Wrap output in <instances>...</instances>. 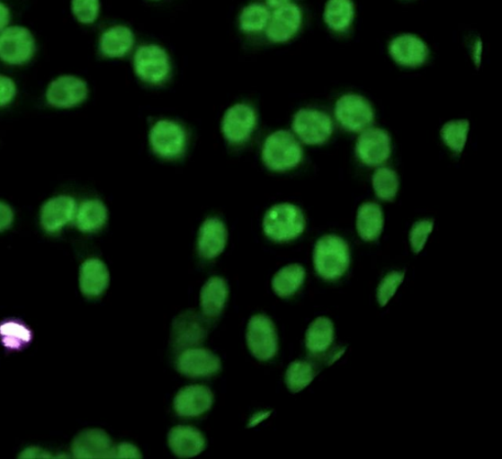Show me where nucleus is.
Wrapping results in <instances>:
<instances>
[{
    "label": "nucleus",
    "mask_w": 502,
    "mask_h": 459,
    "mask_svg": "<svg viewBox=\"0 0 502 459\" xmlns=\"http://www.w3.org/2000/svg\"><path fill=\"white\" fill-rule=\"evenodd\" d=\"M389 52L391 58L403 67L417 68L427 61L430 51L423 40L405 34L390 41Z\"/></svg>",
    "instance_id": "15"
},
{
    "label": "nucleus",
    "mask_w": 502,
    "mask_h": 459,
    "mask_svg": "<svg viewBox=\"0 0 502 459\" xmlns=\"http://www.w3.org/2000/svg\"><path fill=\"white\" fill-rule=\"evenodd\" d=\"M294 134L308 146H322L330 139L334 124L329 115L316 109H300L292 121Z\"/></svg>",
    "instance_id": "7"
},
{
    "label": "nucleus",
    "mask_w": 502,
    "mask_h": 459,
    "mask_svg": "<svg viewBox=\"0 0 502 459\" xmlns=\"http://www.w3.org/2000/svg\"><path fill=\"white\" fill-rule=\"evenodd\" d=\"M403 279H405V272L402 271H390L381 279L377 290V299L381 307H385L394 296Z\"/></svg>",
    "instance_id": "36"
},
{
    "label": "nucleus",
    "mask_w": 502,
    "mask_h": 459,
    "mask_svg": "<svg viewBox=\"0 0 502 459\" xmlns=\"http://www.w3.org/2000/svg\"><path fill=\"white\" fill-rule=\"evenodd\" d=\"M249 351L259 360H269L278 352V335L274 323L264 314L249 320L247 331Z\"/></svg>",
    "instance_id": "9"
},
{
    "label": "nucleus",
    "mask_w": 502,
    "mask_h": 459,
    "mask_svg": "<svg viewBox=\"0 0 502 459\" xmlns=\"http://www.w3.org/2000/svg\"><path fill=\"white\" fill-rule=\"evenodd\" d=\"M77 213V205L71 196L54 197L41 207L40 223L49 234H58L71 223Z\"/></svg>",
    "instance_id": "17"
},
{
    "label": "nucleus",
    "mask_w": 502,
    "mask_h": 459,
    "mask_svg": "<svg viewBox=\"0 0 502 459\" xmlns=\"http://www.w3.org/2000/svg\"><path fill=\"white\" fill-rule=\"evenodd\" d=\"M113 443L111 437L101 429H89L76 437L72 445L75 458H112Z\"/></svg>",
    "instance_id": "18"
},
{
    "label": "nucleus",
    "mask_w": 502,
    "mask_h": 459,
    "mask_svg": "<svg viewBox=\"0 0 502 459\" xmlns=\"http://www.w3.org/2000/svg\"><path fill=\"white\" fill-rule=\"evenodd\" d=\"M271 415V411H260L253 415L248 422V428H255V426L260 424L262 421L267 419Z\"/></svg>",
    "instance_id": "43"
},
{
    "label": "nucleus",
    "mask_w": 502,
    "mask_h": 459,
    "mask_svg": "<svg viewBox=\"0 0 502 459\" xmlns=\"http://www.w3.org/2000/svg\"><path fill=\"white\" fill-rule=\"evenodd\" d=\"M205 337V328L196 313H184L174 322L172 338L177 349L198 345L204 340Z\"/></svg>",
    "instance_id": "23"
},
{
    "label": "nucleus",
    "mask_w": 502,
    "mask_h": 459,
    "mask_svg": "<svg viewBox=\"0 0 502 459\" xmlns=\"http://www.w3.org/2000/svg\"><path fill=\"white\" fill-rule=\"evenodd\" d=\"M291 3V0H265V5L271 10H276Z\"/></svg>",
    "instance_id": "45"
},
{
    "label": "nucleus",
    "mask_w": 502,
    "mask_h": 459,
    "mask_svg": "<svg viewBox=\"0 0 502 459\" xmlns=\"http://www.w3.org/2000/svg\"><path fill=\"white\" fill-rule=\"evenodd\" d=\"M314 377L315 373L311 364L304 360H296L287 369L286 384L291 392L299 393L307 388Z\"/></svg>",
    "instance_id": "34"
},
{
    "label": "nucleus",
    "mask_w": 502,
    "mask_h": 459,
    "mask_svg": "<svg viewBox=\"0 0 502 459\" xmlns=\"http://www.w3.org/2000/svg\"><path fill=\"white\" fill-rule=\"evenodd\" d=\"M303 158L300 142L288 130H278L265 140L262 159L266 167L274 172H286L297 168Z\"/></svg>",
    "instance_id": "2"
},
{
    "label": "nucleus",
    "mask_w": 502,
    "mask_h": 459,
    "mask_svg": "<svg viewBox=\"0 0 502 459\" xmlns=\"http://www.w3.org/2000/svg\"><path fill=\"white\" fill-rule=\"evenodd\" d=\"M20 458H50L51 455L40 447L31 446L25 451L22 452Z\"/></svg>",
    "instance_id": "41"
},
{
    "label": "nucleus",
    "mask_w": 502,
    "mask_h": 459,
    "mask_svg": "<svg viewBox=\"0 0 502 459\" xmlns=\"http://www.w3.org/2000/svg\"><path fill=\"white\" fill-rule=\"evenodd\" d=\"M271 10L264 4L254 3L245 6L238 16V26L248 35L265 31L269 23Z\"/></svg>",
    "instance_id": "30"
},
{
    "label": "nucleus",
    "mask_w": 502,
    "mask_h": 459,
    "mask_svg": "<svg viewBox=\"0 0 502 459\" xmlns=\"http://www.w3.org/2000/svg\"><path fill=\"white\" fill-rule=\"evenodd\" d=\"M135 46L134 31L124 25H115L103 32L98 48L107 58H121Z\"/></svg>",
    "instance_id": "22"
},
{
    "label": "nucleus",
    "mask_w": 502,
    "mask_h": 459,
    "mask_svg": "<svg viewBox=\"0 0 502 459\" xmlns=\"http://www.w3.org/2000/svg\"><path fill=\"white\" fill-rule=\"evenodd\" d=\"M473 57H474L475 65L477 66V67H480V64H481V58H482V41L480 39H478L475 43L474 49H473Z\"/></svg>",
    "instance_id": "44"
},
{
    "label": "nucleus",
    "mask_w": 502,
    "mask_h": 459,
    "mask_svg": "<svg viewBox=\"0 0 502 459\" xmlns=\"http://www.w3.org/2000/svg\"><path fill=\"white\" fill-rule=\"evenodd\" d=\"M372 184L379 199L394 200L399 188L398 173L392 169L381 167L373 174Z\"/></svg>",
    "instance_id": "32"
},
{
    "label": "nucleus",
    "mask_w": 502,
    "mask_h": 459,
    "mask_svg": "<svg viewBox=\"0 0 502 459\" xmlns=\"http://www.w3.org/2000/svg\"><path fill=\"white\" fill-rule=\"evenodd\" d=\"M107 207L101 200L83 202L76 213V225L81 232L86 234L100 231L107 222Z\"/></svg>",
    "instance_id": "26"
},
{
    "label": "nucleus",
    "mask_w": 502,
    "mask_h": 459,
    "mask_svg": "<svg viewBox=\"0 0 502 459\" xmlns=\"http://www.w3.org/2000/svg\"><path fill=\"white\" fill-rule=\"evenodd\" d=\"M111 276L100 259L86 260L80 269V288L85 297L96 298L108 288Z\"/></svg>",
    "instance_id": "21"
},
{
    "label": "nucleus",
    "mask_w": 502,
    "mask_h": 459,
    "mask_svg": "<svg viewBox=\"0 0 502 459\" xmlns=\"http://www.w3.org/2000/svg\"><path fill=\"white\" fill-rule=\"evenodd\" d=\"M213 402V393L209 387L191 385L178 392L174 409L182 418H198L211 409Z\"/></svg>",
    "instance_id": "16"
},
{
    "label": "nucleus",
    "mask_w": 502,
    "mask_h": 459,
    "mask_svg": "<svg viewBox=\"0 0 502 459\" xmlns=\"http://www.w3.org/2000/svg\"><path fill=\"white\" fill-rule=\"evenodd\" d=\"M345 353V349H342V351L336 353V355L334 356V357L332 358V362L331 364L336 362V360L338 358H340Z\"/></svg>",
    "instance_id": "46"
},
{
    "label": "nucleus",
    "mask_w": 502,
    "mask_h": 459,
    "mask_svg": "<svg viewBox=\"0 0 502 459\" xmlns=\"http://www.w3.org/2000/svg\"><path fill=\"white\" fill-rule=\"evenodd\" d=\"M134 69L141 81L149 84H161L171 74L169 54L157 45L140 46L135 52Z\"/></svg>",
    "instance_id": "4"
},
{
    "label": "nucleus",
    "mask_w": 502,
    "mask_h": 459,
    "mask_svg": "<svg viewBox=\"0 0 502 459\" xmlns=\"http://www.w3.org/2000/svg\"><path fill=\"white\" fill-rule=\"evenodd\" d=\"M36 40L30 30L22 26H8L0 32V60L20 66L34 57Z\"/></svg>",
    "instance_id": "6"
},
{
    "label": "nucleus",
    "mask_w": 502,
    "mask_h": 459,
    "mask_svg": "<svg viewBox=\"0 0 502 459\" xmlns=\"http://www.w3.org/2000/svg\"><path fill=\"white\" fill-rule=\"evenodd\" d=\"M168 445L174 455L188 458L202 454L205 450L206 440L199 429L179 425L170 430Z\"/></svg>",
    "instance_id": "20"
},
{
    "label": "nucleus",
    "mask_w": 502,
    "mask_h": 459,
    "mask_svg": "<svg viewBox=\"0 0 502 459\" xmlns=\"http://www.w3.org/2000/svg\"><path fill=\"white\" fill-rule=\"evenodd\" d=\"M316 272L326 280L340 279L351 264V252L345 240L325 235L316 243L313 253Z\"/></svg>",
    "instance_id": "1"
},
{
    "label": "nucleus",
    "mask_w": 502,
    "mask_h": 459,
    "mask_svg": "<svg viewBox=\"0 0 502 459\" xmlns=\"http://www.w3.org/2000/svg\"><path fill=\"white\" fill-rule=\"evenodd\" d=\"M433 227L434 222L431 220H421L413 225L409 234V242L414 253L418 254L423 249Z\"/></svg>",
    "instance_id": "37"
},
{
    "label": "nucleus",
    "mask_w": 502,
    "mask_h": 459,
    "mask_svg": "<svg viewBox=\"0 0 502 459\" xmlns=\"http://www.w3.org/2000/svg\"><path fill=\"white\" fill-rule=\"evenodd\" d=\"M0 339L5 348L21 349L32 340L29 327L17 321H7L0 324Z\"/></svg>",
    "instance_id": "31"
},
{
    "label": "nucleus",
    "mask_w": 502,
    "mask_h": 459,
    "mask_svg": "<svg viewBox=\"0 0 502 459\" xmlns=\"http://www.w3.org/2000/svg\"><path fill=\"white\" fill-rule=\"evenodd\" d=\"M71 9L81 24L92 25L100 17L101 0H71Z\"/></svg>",
    "instance_id": "35"
},
{
    "label": "nucleus",
    "mask_w": 502,
    "mask_h": 459,
    "mask_svg": "<svg viewBox=\"0 0 502 459\" xmlns=\"http://www.w3.org/2000/svg\"><path fill=\"white\" fill-rule=\"evenodd\" d=\"M112 458H143L138 447L130 443H120L113 446Z\"/></svg>",
    "instance_id": "39"
},
{
    "label": "nucleus",
    "mask_w": 502,
    "mask_h": 459,
    "mask_svg": "<svg viewBox=\"0 0 502 459\" xmlns=\"http://www.w3.org/2000/svg\"><path fill=\"white\" fill-rule=\"evenodd\" d=\"M17 93L15 83L6 75H0V107L13 102Z\"/></svg>",
    "instance_id": "38"
},
{
    "label": "nucleus",
    "mask_w": 502,
    "mask_h": 459,
    "mask_svg": "<svg viewBox=\"0 0 502 459\" xmlns=\"http://www.w3.org/2000/svg\"><path fill=\"white\" fill-rule=\"evenodd\" d=\"M385 218L381 207L373 202H367L359 207L356 216V228L360 238L372 243L383 232Z\"/></svg>",
    "instance_id": "25"
},
{
    "label": "nucleus",
    "mask_w": 502,
    "mask_h": 459,
    "mask_svg": "<svg viewBox=\"0 0 502 459\" xmlns=\"http://www.w3.org/2000/svg\"><path fill=\"white\" fill-rule=\"evenodd\" d=\"M154 2H158V0H154Z\"/></svg>",
    "instance_id": "47"
},
{
    "label": "nucleus",
    "mask_w": 502,
    "mask_h": 459,
    "mask_svg": "<svg viewBox=\"0 0 502 459\" xmlns=\"http://www.w3.org/2000/svg\"><path fill=\"white\" fill-rule=\"evenodd\" d=\"M305 229V218L296 205L277 204L270 207L264 218V234L276 243L298 238Z\"/></svg>",
    "instance_id": "3"
},
{
    "label": "nucleus",
    "mask_w": 502,
    "mask_h": 459,
    "mask_svg": "<svg viewBox=\"0 0 502 459\" xmlns=\"http://www.w3.org/2000/svg\"><path fill=\"white\" fill-rule=\"evenodd\" d=\"M149 144L158 156L174 159L183 154L187 145V135L178 123L171 119H160L150 129Z\"/></svg>",
    "instance_id": "8"
},
{
    "label": "nucleus",
    "mask_w": 502,
    "mask_h": 459,
    "mask_svg": "<svg viewBox=\"0 0 502 459\" xmlns=\"http://www.w3.org/2000/svg\"><path fill=\"white\" fill-rule=\"evenodd\" d=\"M335 116L338 124L351 133H363L375 119L372 105L358 94L343 95L336 103Z\"/></svg>",
    "instance_id": "5"
},
{
    "label": "nucleus",
    "mask_w": 502,
    "mask_h": 459,
    "mask_svg": "<svg viewBox=\"0 0 502 459\" xmlns=\"http://www.w3.org/2000/svg\"><path fill=\"white\" fill-rule=\"evenodd\" d=\"M227 227L220 218L210 217L202 225L199 232L198 249L206 260L220 256L227 244Z\"/></svg>",
    "instance_id": "19"
},
{
    "label": "nucleus",
    "mask_w": 502,
    "mask_h": 459,
    "mask_svg": "<svg viewBox=\"0 0 502 459\" xmlns=\"http://www.w3.org/2000/svg\"><path fill=\"white\" fill-rule=\"evenodd\" d=\"M471 124L467 119H454L447 122L441 129V137L447 147H450L457 154L463 151Z\"/></svg>",
    "instance_id": "33"
},
{
    "label": "nucleus",
    "mask_w": 502,
    "mask_h": 459,
    "mask_svg": "<svg viewBox=\"0 0 502 459\" xmlns=\"http://www.w3.org/2000/svg\"><path fill=\"white\" fill-rule=\"evenodd\" d=\"M221 368V359L204 348L185 349L177 360L179 373L191 378L211 377Z\"/></svg>",
    "instance_id": "14"
},
{
    "label": "nucleus",
    "mask_w": 502,
    "mask_h": 459,
    "mask_svg": "<svg viewBox=\"0 0 502 459\" xmlns=\"http://www.w3.org/2000/svg\"><path fill=\"white\" fill-rule=\"evenodd\" d=\"M305 279V269L294 264L281 269L272 279V287L278 296L287 298L296 294Z\"/></svg>",
    "instance_id": "29"
},
{
    "label": "nucleus",
    "mask_w": 502,
    "mask_h": 459,
    "mask_svg": "<svg viewBox=\"0 0 502 459\" xmlns=\"http://www.w3.org/2000/svg\"><path fill=\"white\" fill-rule=\"evenodd\" d=\"M302 25L300 7L289 4L271 11L269 23L265 30L267 39L274 43H285L297 36Z\"/></svg>",
    "instance_id": "12"
},
{
    "label": "nucleus",
    "mask_w": 502,
    "mask_h": 459,
    "mask_svg": "<svg viewBox=\"0 0 502 459\" xmlns=\"http://www.w3.org/2000/svg\"><path fill=\"white\" fill-rule=\"evenodd\" d=\"M87 95L89 87L85 81L75 75H62L49 84L47 101L53 107L68 109L83 103Z\"/></svg>",
    "instance_id": "13"
},
{
    "label": "nucleus",
    "mask_w": 502,
    "mask_h": 459,
    "mask_svg": "<svg viewBox=\"0 0 502 459\" xmlns=\"http://www.w3.org/2000/svg\"><path fill=\"white\" fill-rule=\"evenodd\" d=\"M229 298L227 281L221 278H211L204 284L201 292V305L207 318H218L223 312Z\"/></svg>",
    "instance_id": "24"
},
{
    "label": "nucleus",
    "mask_w": 502,
    "mask_h": 459,
    "mask_svg": "<svg viewBox=\"0 0 502 459\" xmlns=\"http://www.w3.org/2000/svg\"><path fill=\"white\" fill-rule=\"evenodd\" d=\"M354 19L353 0H328L324 11V21L336 32H345L351 28Z\"/></svg>",
    "instance_id": "27"
},
{
    "label": "nucleus",
    "mask_w": 502,
    "mask_h": 459,
    "mask_svg": "<svg viewBox=\"0 0 502 459\" xmlns=\"http://www.w3.org/2000/svg\"><path fill=\"white\" fill-rule=\"evenodd\" d=\"M257 123L255 109L238 103L229 108L222 119V133L232 145H241L253 135Z\"/></svg>",
    "instance_id": "11"
},
{
    "label": "nucleus",
    "mask_w": 502,
    "mask_h": 459,
    "mask_svg": "<svg viewBox=\"0 0 502 459\" xmlns=\"http://www.w3.org/2000/svg\"><path fill=\"white\" fill-rule=\"evenodd\" d=\"M10 17V9L5 4L0 3V32L8 27Z\"/></svg>",
    "instance_id": "42"
},
{
    "label": "nucleus",
    "mask_w": 502,
    "mask_h": 459,
    "mask_svg": "<svg viewBox=\"0 0 502 459\" xmlns=\"http://www.w3.org/2000/svg\"><path fill=\"white\" fill-rule=\"evenodd\" d=\"M334 325L327 318L316 319L305 334V345L314 355L325 353L334 342Z\"/></svg>",
    "instance_id": "28"
},
{
    "label": "nucleus",
    "mask_w": 502,
    "mask_h": 459,
    "mask_svg": "<svg viewBox=\"0 0 502 459\" xmlns=\"http://www.w3.org/2000/svg\"><path fill=\"white\" fill-rule=\"evenodd\" d=\"M355 152L359 161L364 165H381L389 160L391 153V140L388 131L378 128L363 130L357 139Z\"/></svg>",
    "instance_id": "10"
},
{
    "label": "nucleus",
    "mask_w": 502,
    "mask_h": 459,
    "mask_svg": "<svg viewBox=\"0 0 502 459\" xmlns=\"http://www.w3.org/2000/svg\"><path fill=\"white\" fill-rule=\"evenodd\" d=\"M14 220V213L11 207L4 202H0V232L5 231Z\"/></svg>",
    "instance_id": "40"
}]
</instances>
